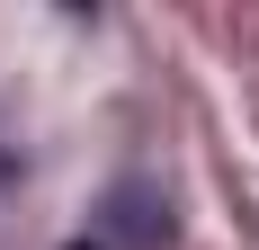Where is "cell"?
Wrapping results in <instances>:
<instances>
[{"instance_id": "1", "label": "cell", "mask_w": 259, "mask_h": 250, "mask_svg": "<svg viewBox=\"0 0 259 250\" xmlns=\"http://www.w3.org/2000/svg\"><path fill=\"white\" fill-rule=\"evenodd\" d=\"M72 250H90V241H72Z\"/></svg>"}]
</instances>
